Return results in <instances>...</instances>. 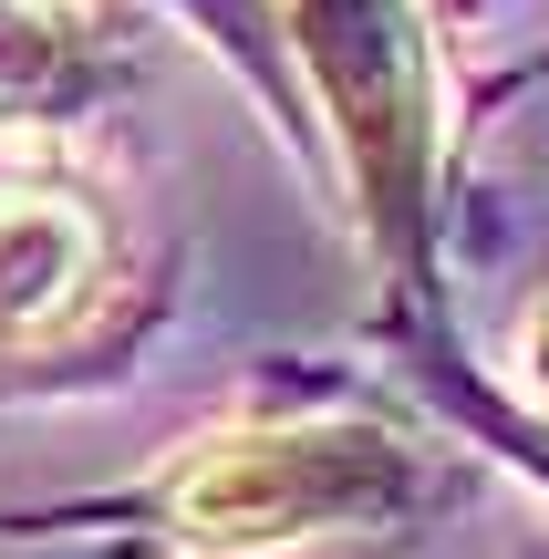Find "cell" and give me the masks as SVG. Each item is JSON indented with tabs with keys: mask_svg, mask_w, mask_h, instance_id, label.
<instances>
[{
	"mask_svg": "<svg viewBox=\"0 0 549 559\" xmlns=\"http://www.w3.org/2000/svg\"><path fill=\"white\" fill-rule=\"evenodd\" d=\"M270 32L301 52L311 94L332 115V166L373 239L394 300L435 290V145H446V94H435V11L426 0H260Z\"/></svg>",
	"mask_w": 549,
	"mask_h": 559,
	"instance_id": "2",
	"label": "cell"
},
{
	"mask_svg": "<svg viewBox=\"0 0 549 559\" xmlns=\"http://www.w3.org/2000/svg\"><path fill=\"white\" fill-rule=\"evenodd\" d=\"M156 62V11L135 0H0V135L52 145L115 115Z\"/></svg>",
	"mask_w": 549,
	"mask_h": 559,
	"instance_id": "4",
	"label": "cell"
},
{
	"mask_svg": "<svg viewBox=\"0 0 549 559\" xmlns=\"http://www.w3.org/2000/svg\"><path fill=\"white\" fill-rule=\"evenodd\" d=\"M456 487L467 477L384 415H239L187 436L94 519H135L166 559H281L322 539H415Z\"/></svg>",
	"mask_w": 549,
	"mask_h": 559,
	"instance_id": "1",
	"label": "cell"
},
{
	"mask_svg": "<svg viewBox=\"0 0 549 559\" xmlns=\"http://www.w3.org/2000/svg\"><path fill=\"white\" fill-rule=\"evenodd\" d=\"M156 311L166 280L135 249V218L83 166L32 156L0 177V404L115 383Z\"/></svg>",
	"mask_w": 549,
	"mask_h": 559,
	"instance_id": "3",
	"label": "cell"
},
{
	"mask_svg": "<svg viewBox=\"0 0 549 559\" xmlns=\"http://www.w3.org/2000/svg\"><path fill=\"white\" fill-rule=\"evenodd\" d=\"M518 383L539 394V425H529V436H549V290L529 300V321H518Z\"/></svg>",
	"mask_w": 549,
	"mask_h": 559,
	"instance_id": "5",
	"label": "cell"
}]
</instances>
